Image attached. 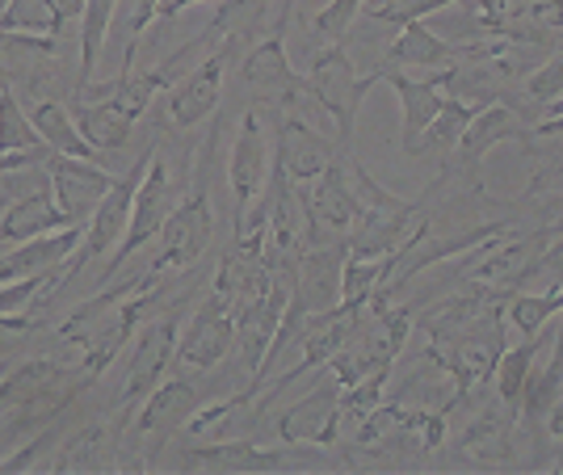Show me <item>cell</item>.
<instances>
[{
    "label": "cell",
    "instance_id": "obj_1",
    "mask_svg": "<svg viewBox=\"0 0 563 475\" xmlns=\"http://www.w3.org/2000/svg\"><path fill=\"white\" fill-rule=\"evenodd\" d=\"M295 0H282V13L274 18V30L261 38L257 47L240 59V89L253 97V110H286V114H307L316 97L307 93V80L290 68L286 55V30H290Z\"/></svg>",
    "mask_w": 563,
    "mask_h": 475
},
{
    "label": "cell",
    "instance_id": "obj_2",
    "mask_svg": "<svg viewBox=\"0 0 563 475\" xmlns=\"http://www.w3.org/2000/svg\"><path fill=\"white\" fill-rule=\"evenodd\" d=\"M307 93L316 97V106L324 110L336 126V147L341 152H353V135H357V114H362V101L366 93L383 85L378 80V71H362L353 68L350 51L345 43H336V47H324L316 59H311V68H307Z\"/></svg>",
    "mask_w": 563,
    "mask_h": 475
},
{
    "label": "cell",
    "instance_id": "obj_3",
    "mask_svg": "<svg viewBox=\"0 0 563 475\" xmlns=\"http://www.w3.org/2000/svg\"><path fill=\"white\" fill-rule=\"evenodd\" d=\"M161 248H156V257L147 262L152 274H161L165 278V269H194V265L202 262V253L211 248L214 240V211H211V194H207V165H198V181H194V190L173 207V214L165 219V228H161Z\"/></svg>",
    "mask_w": 563,
    "mask_h": 475
},
{
    "label": "cell",
    "instance_id": "obj_4",
    "mask_svg": "<svg viewBox=\"0 0 563 475\" xmlns=\"http://www.w3.org/2000/svg\"><path fill=\"white\" fill-rule=\"evenodd\" d=\"M177 341H181V320L177 308H168L156 320H143V329L135 333V354L126 362V379L118 391V429L135 417V408L165 383L168 366L177 357Z\"/></svg>",
    "mask_w": 563,
    "mask_h": 475
},
{
    "label": "cell",
    "instance_id": "obj_5",
    "mask_svg": "<svg viewBox=\"0 0 563 475\" xmlns=\"http://www.w3.org/2000/svg\"><path fill=\"white\" fill-rule=\"evenodd\" d=\"M181 198H186V194L173 186V173H168L165 156H161V147H156V152H152V165L143 173L140 190H135V207H131V219H126V232H122L118 248L110 253V265H106V278H110V283H114V274L131 262L140 248H147L152 240L161 236L165 219L173 214V207H177Z\"/></svg>",
    "mask_w": 563,
    "mask_h": 475
},
{
    "label": "cell",
    "instance_id": "obj_6",
    "mask_svg": "<svg viewBox=\"0 0 563 475\" xmlns=\"http://www.w3.org/2000/svg\"><path fill=\"white\" fill-rule=\"evenodd\" d=\"M316 463V454H307V446L282 442V446H257L249 433L244 438H219V442H189L186 451L177 454V467L186 472H286V467H307Z\"/></svg>",
    "mask_w": 563,
    "mask_h": 475
},
{
    "label": "cell",
    "instance_id": "obj_7",
    "mask_svg": "<svg viewBox=\"0 0 563 475\" xmlns=\"http://www.w3.org/2000/svg\"><path fill=\"white\" fill-rule=\"evenodd\" d=\"M350 156L353 152H341L307 194L303 211H307V244H332V240H345L350 228L362 214V198H357V186H353L350 173Z\"/></svg>",
    "mask_w": 563,
    "mask_h": 475
},
{
    "label": "cell",
    "instance_id": "obj_8",
    "mask_svg": "<svg viewBox=\"0 0 563 475\" xmlns=\"http://www.w3.org/2000/svg\"><path fill=\"white\" fill-rule=\"evenodd\" d=\"M274 177V147H269V131H265V114L249 110L240 119V131L228 152V190H232V219L240 223L244 211L257 202L265 186Z\"/></svg>",
    "mask_w": 563,
    "mask_h": 475
},
{
    "label": "cell",
    "instance_id": "obj_9",
    "mask_svg": "<svg viewBox=\"0 0 563 475\" xmlns=\"http://www.w3.org/2000/svg\"><path fill=\"white\" fill-rule=\"evenodd\" d=\"M152 152H156V147H147V152H143L140 161L126 168L122 177H114L110 194L97 202V211L89 214V223H85V244L68 257L71 274H76L80 265H89V262H97V257H110V253H114V244L122 240V232H126L131 207H135V190H140L147 165H152Z\"/></svg>",
    "mask_w": 563,
    "mask_h": 475
},
{
    "label": "cell",
    "instance_id": "obj_10",
    "mask_svg": "<svg viewBox=\"0 0 563 475\" xmlns=\"http://www.w3.org/2000/svg\"><path fill=\"white\" fill-rule=\"evenodd\" d=\"M228 64L232 59L223 51H211L181 80L168 85L165 97H161V122H165L168 131H189V126H198V122H207L211 114H219Z\"/></svg>",
    "mask_w": 563,
    "mask_h": 475
},
{
    "label": "cell",
    "instance_id": "obj_11",
    "mask_svg": "<svg viewBox=\"0 0 563 475\" xmlns=\"http://www.w3.org/2000/svg\"><path fill=\"white\" fill-rule=\"evenodd\" d=\"M341 156L336 140H324L303 114H286L278 122V135H274V168L299 190V198L307 202V194L316 186V177L324 173Z\"/></svg>",
    "mask_w": 563,
    "mask_h": 475
},
{
    "label": "cell",
    "instance_id": "obj_12",
    "mask_svg": "<svg viewBox=\"0 0 563 475\" xmlns=\"http://www.w3.org/2000/svg\"><path fill=\"white\" fill-rule=\"evenodd\" d=\"M274 433L278 442H295V446H336L341 442V383L324 371V379L274 421Z\"/></svg>",
    "mask_w": 563,
    "mask_h": 475
},
{
    "label": "cell",
    "instance_id": "obj_13",
    "mask_svg": "<svg viewBox=\"0 0 563 475\" xmlns=\"http://www.w3.org/2000/svg\"><path fill=\"white\" fill-rule=\"evenodd\" d=\"M517 135H526V119H521V110L500 106V101L484 106V110L467 122V131L459 135V143H454V177H463L467 186L479 190V177H484V161H488V152H496L500 143L517 140Z\"/></svg>",
    "mask_w": 563,
    "mask_h": 475
},
{
    "label": "cell",
    "instance_id": "obj_14",
    "mask_svg": "<svg viewBox=\"0 0 563 475\" xmlns=\"http://www.w3.org/2000/svg\"><path fill=\"white\" fill-rule=\"evenodd\" d=\"M345 257L350 244L332 240V244H307L295 283H290V303L303 308L307 316H320L341 303V274H345Z\"/></svg>",
    "mask_w": 563,
    "mask_h": 475
},
{
    "label": "cell",
    "instance_id": "obj_15",
    "mask_svg": "<svg viewBox=\"0 0 563 475\" xmlns=\"http://www.w3.org/2000/svg\"><path fill=\"white\" fill-rule=\"evenodd\" d=\"M47 186L55 207L68 214L71 223H89V214L97 211V202L110 194L114 173H106L93 161H76V156H47Z\"/></svg>",
    "mask_w": 563,
    "mask_h": 475
},
{
    "label": "cell",
    "instance_id": "obj_16",
    "mask_svg": "<svg viewBox=\"0 0 563 475\" xmlns=\"http://www.w3.org/2000/svg\"><path fill=\"white\" fill-rule=\"evenodd\" d=\"M202 408V396L189 379H165L140 408H135V442H152L156 451L168 446L181 429L189 426V417Z\"/></svg>",
    "mask_w": 563,
    "mask_h": 475
},
{
    "label": "cell",
    "instance_id": "obj_17",
    "mask_svg": "<svg viewBox=\"0 0 563 475\" xmlns=\"http://www.w3.org/2000/svg\"><path fill=\"white\" fill-rule=\"evenodd\" d=\"M232 345H235V316L211 295L202 308L189 316L186 329H181L177 362L189 366V371H214L223 357L232 354Z\"/></svg>",
    "mask_w": 563,
    "mask_h": 475
},
{
    "label": "cell",
    "instance_id": "obj_18",
    "mask_svg": "<svg viewBox=\"0 0 563 475\" xmlns=\"http://www.w3.org/2000/svg\"><path fill=\"white\" fill-rule=\"evenodd\" d=\"M274 286H278V274L269 269L265 257H253V253H244V248H228L223 262H219V274H214L211 295L240 320V311H249L253 303H261Z\"/></svg>",
    "mask_w": 563,
    "mask_h": 475
},
{
    "label": "cell",
    "instance_id": "obj_19",
    "mask_svg": "<svg viewBox=\"0 0 563 475\" xmlns=\"http://www.w3.org/2000/svg\"><path fill=\"white\" fill-rule=\"evenodd\" d=\"M378 71V80L383 85H391L399 97V147L412 156V147L417 140L424 135V126L442 114V106H446V93H442V85L433 80V71L429 76H404V71Z\"/></svg>",
    "mask_w": 563,
    "mask_h": 475
},
{
    "label": "cell",
    "instance_id": "obj_20",
    "mask_svg": "<svg viewBox=\"0 0 563 475\" xmlns=\"http://www.w3.org/2000/svg\"><path fill=\"white\" fill-rule=\"evenodd\" d=\"M55 71V38L47 34H4L0 30V80L18 93L43 97V76Z\"/></svg>",
    "mask_w": 563,
    "mask_h": 475
},
{
    "label": "cell",
    "instance_id": "obj_21",
    "mask_svg": "<svg viewBox=\"0 0 563 475\" xmlns=\"http://www.w3.org/2000/svg\"><path fill=\"white\" fill-rule=\"evenodd\" d=\"M286 299H290V286L278 283L261 303H253L249 311H240V320H235V345L244 350V371H249V379L261 371V362H265L269 345H274V336H278Z\"/></svg>",
    "mask_w": 563,
    "mask_h": 475
},
{
    "label": "cell",
    "instance_id": "obj_22",
    "mask_svg": "<svg viewBox=\"0 0 563 475\" xmlns=\"http://www.w3.org/2000/svg\"><path fill=\"white\" fill-rule=\"evenodd\" d=\"M459 59V47H446L433 30L424 22H408L399 25V38L391 43V51L383 55V71H438V68H450Z\"/></svg>",
    "mask_w": 563,
    "mask_h": 475
},
{
    "label": "cell",
    "instance_id": "obj_23",
    "mask_svg": "<svg viewBox=\"0 0 563 475\" xmlns=\"http://www.w3.org/2000/svg\"><path fill=\"white\" fill-rule=\"evenodd\" d=\"M25 110H30V122H34L38 140L47 143V152H55V156H76V161L101 156L93 143L80 135V126H76L68 106H59L55 97H34Z\"/></svg>",
    "mask_w": 563,
    "mask_h": 475
},
{
    "label": "cell",
    "instance_id": "obj_24",
    "mask_svg": "<svg viewBox=\"0 0 563 475\" xmlns=\"http://www.w3.org/2000/svg\"><path fill=\"white\" fill-rule=\"evenodd\" d=\"M68 223L71 219L55 207V198H51L47 190H38V194H22V198L4 202V211H0V236L9 240V244H22V240L59 232V228H68Z\"/></svg>",
    "mask_w": 563,
    "mask_h": 475
},
{
    "label": "cell",
    "instance_id": "obj_25",
    "mask_svg": "<svg viewBox=\"0 0 563 475\" xmlns=\"http://www.w3.org/2000/svg\"><path fill=\"white\" fill-rule=\"evenodd\" d=\"M269 4L274 0H219L214 18L207 22V34L214 38V47L232 59L235 51L249 38H257L261 25L269 22Z\"/></svg>",
    "mask_w": 563,
    "mask_h": 475
},
{
    "label": "cell",
    "instance_id": "obj_26",
    "mask_svg": "<svg viewBox=\"0 0 563 475\" xmlns=\"http://www.w3.org/2000/svg\"><path fill=\"white\" fill-rule=\"evenodd\" d=\"M514 426H517V412L514 408H488V412H479L467 429H463V438H459V451H467L471 459H479V463H509L514 459Z\"/></svg>",
    "mask_w": 563,
    "mask_h": 475
},
{
    "label": "cell",
    "instance_id": "obj_27",
    "mask_svg": "<svg viewBox=\"0 0 563 475\" xmlns=\"http://www.w3.org/2000/svg\"><path fill=\"white\" fill-rule=\"evenodd\" d=\"M71 119H76L80 135L93 143L97 152H118V147H126L131 131H135V119H131V114H122L110 101H89V97H76Z\"/></svg>",
    "mask_w": 563,
    "mask_h": 475
},
{
    "label": "cell",
    "instance_id": "obj_28",
    "mask_svg": "<svg viewBox=\"0 0 563 475\" xmlns=\"http://www.w3.org/2000/svg\"><path fill=\"white\" fill-rule=\"evenodd\" d=\"M118 442V426L114 433L106 426H85L76 433H64L59 442V454H51V472H93V467H110L114 454H106V446Z\"/></svg>",
    "mask_w": 563,
    "mask_h": 475
},
{
    "label": "cell",
    "instance_id": "obj_29",
    "mask_svg": "<svg viewBox=\"0 0 563 475\" xmlns=\"http://www.w3.org/2000/svg\"><path fill=\"white\" fill-rule=\"evenodd\" d=\"M539 354H542V333L526 336V341H517V345H505V354H500V362H496V371H493L496 400L505 408L521 412V391H526V383H530V371H534V357Z\"/></svg>",
    "mask_w": 563,
    "mask_h": 475
},
{
    "label": "cell",
    "instance_id": "obj_30",
    "mask_svg": "<svg viewBox=\"0 0 563 475\" xmlns=\"http://www.w3.org/2000/svg\"><path fill=\"white\" fill-rule=\"evenodd\" d=\"M118 22V0H85V13H80V85H93V71L101 64V51L106 38Z\"/></svg>",
    "mask_w": 563,
    "mask_h": 475
},
{
    "label": "cell",
    "instance_id": "obj_31",
    "mask_svg": "<svg viewBox=\"0 0 563 475\" xmlns=\"http://www.w3.org/2000/svg\"><path fill=\"white\" fill-rule=\"evenodd\" d=\"M475 114H479V106L459 101V97H446L442 114L424 126V135L417 140L412 156H446V152H454V143H459V135L467 131V122L475 119Z\"/></svg>",
    "mask_w": 563,
    "mask_h": 475
},
{
    "label": "cell",
    "instance_id": "obj_32",
    "mask_svg": "<svg viewBox=\"0 0 563 475\" xmlns=\"http://www.w3.org/2000/svg\"><path fill=\"white\" fill-rule=\"evenodd\" d=\"M387 379H391V371H375V375H366V379L341 387V442H350L353 433L362 429V421L383 405Z\"/></svg>",
    "mask_w": 563,
    "mask_h": 475
},
{
    "label": "cell",
    "instance_id": "obj_33",
    "mask_svg": "<svg viewBox=\"0 0 563 475\" xmlns=\"http://www.w3.org/2000/svg\"><path fill=\"white\" fill-rule=\"evenodd\" d=\"M47 143L38 140L30 110L22 106V97L13 93L9 85L0 89V152H43Z\"/></svg>",
    "mask_w": 563,
    "mask_h": 475
},
{
    "label": "cell",
    "instance_id": "obj_34",
    "mask_svg": "<svg viewBox=\"0 0 563 475\" xmlns=\"http://www.w3.org/2000/svg\"><path fill=\"white\" fill-rule=\"evenodd\" d=\"M387 278V257H345V274H341V303L350 308H371L378 286Z\"/></svg>",
    "mask_w": 563,
    "mask_h": 475
},
{
    "label": "cell",
    "instance_id": "obj_35",
    "mask_svg": "<svg viewBox=\"0 0 563 475\" xmlns=\"http://www.w3.org/2000/svg\"><path fill=\"white\" fill-rule=\"evenodd\" d=\"M4 34H47L59 38V22L51 13V0H9L4 18H0Z\"/></svg>",
    "mask_w": 563,
    "mask_h": 475
},
{
    "label": "cell",
    "instance_id": "obj_36",
    "mask_svg": "<svg viewBox=\"0 0 563 475\" xmlns=\"http://www.w3.org/2000/svg\"><path fill=\"white\" fill-rule=\"evenodd\" d=\"M366 9V0H329L316 18H311V38L324 47H336V43H345L350 38V25L353 18Z\"/></svg>",
    "mask_w": 563,
    "mask_h": 475
},
{
    "label": "cell",
    "instance_id": "obj_37",
    "mask_svg": "<svg viewBox=\"0 0 563 475\" xmlns=\"http://www.w3.org/2000/svg\"><path fill=\"white\" fill-rule=\"evenodd\" d=\"M563 97V51L560 55H547L539 68L526 71V101L547 114V106H555Z\"/></svg>",
    "mask_w": 563,
    "mask_h": 475
},
{
    "label": "cell",
    "instance_id": "obj_38",
    "mask_svg": "<svg viewBox=\"0 0 563 475\" xmlns=\"http://www.w3.org/2000/svg\"><path fill=\"white\" fill-rule=\"evenodd\" d=\"M450 4H459V0H375V4H366V13H371L375 22L408 25V22H424V18L442 13Z\"/></svg>",
    "mask_w": 563,
    "mask_h": 475
},
{
    "label": "cell",
    "instance_id": "obj_39",
    "mask_svg": "<svg viewBox=\"0 0 563 475\" xmlns=\"http://www.w3.org/2000/svg\"><path fill=\"white\" fill-rule=\"evenodd\" d=\"M34 333V316L30 311H18V316H0V362L9 354L22 350V341Z\"/></svg>",
    "mask_w": 563,
    "mask_h": 475
},
{
    "label": "cell",
    "instance_id": "obj_40",
    "mask_svg": "<svg viewBox=\"0 0 563 475\" xmlns=\"http://www.w3.org/2000/svg\"><path fill=\"white\" fill-rule=\"evenodd\" d=\"M534 140H542V143H563V114H551V119L534 122Z\"/></svg>",
    "mask_w": 563,
    "mask_h": 475
},
{
    "label": "cell",
    "instance_id": "obj_41",
    "mask_svg": "<svg viewBox=\"0 0 563 475\" xmlns=\"http://www.w3.org/2000/svg\"><path fill=\"white\" fill-rule=\"evenodd\" d=\"M51 13H55V22L64 25L71 18H80L85 13V0H51Z\"/></svg>",
    "mask_w": 563,
    "mask_h": 475
},
{
    "label": "cell",
    "instance_id": "obj_42",
    "mask_svg": "<svg viewBox=\"0 0 563 475\" xmlns=\"http://www.w3.org/2000/svg\"><path fill=\"white\" fill-rule=\"evenodd\" d=\"M547 433H551V438H563V391H560V400H555V408H551V417H547Z\"/></svg>",
    "mask_w": 563,
    "mask_h": 475
},
{
    "label": "cell",
    "instance_id": "obj_43",
    "mask_svg": "<svg viewBox=\"0 0 563 475\" xmlns=\"http://www.w3.org/2000/svg\"><path fill=\"white\" fill-rule=\"evenodd\" d=\"M4 9H9V0H0V18H4Z\"/></svg>",
    "mask_w": 563,
    "mask_h": 475
},
{
    "label": "cell",
    "instance_id": "obj_44",
    "mask_svg": "<svg viewBox=\"0 0 563 475\" xmlns=\"http://www.w3.org/2000/svg\"><path fill=\"white\" fill-rule=\"evenodd\" d=\"M4 248H9V240H4V236H0V253H4Z\"/></svg>",
    "mask_w": 563,
    "mask_h": 475
},
{
    "label": "cell",
    "instance_id": "obj_45",
    "mask_svg": "<svg viewBox=\"0 0 563 475\" xmlns=\"http://www.w3.org/2000/svg\"><path fill=\"white\" fill-rule=\"evenodd\" d=\"M0 211H4V198H0Z\"/></svg>",
    "mask_w": 563,
    "mask_h": 475
},
{
    "label": "cell",
    "instance_id": "obj_46",
    "mask_svg": "<svg viewBox=\"0 0 563 475\" xmlns=\"http://www.w3.org/2000/svg\"><path fill=\"white\" fill-rule=\"evenodd\" d=\"M0 89H4V80H0Z\"/></svg>",
    "mask_w": 563,
    "mask_h": 475
}]
</instances>
